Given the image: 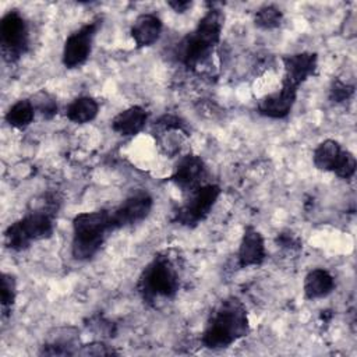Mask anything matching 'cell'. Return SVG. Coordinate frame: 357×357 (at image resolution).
I'll list each match as a JSON object with an SVG mask.
<instances>
[{"instance_id": "cell-9", "label": "cell", "mask_w": 357, "mask_h": 357, "mask_svg": "<svg viewBox=\"0 0 357 357\" xmlns=\"http://www.w3.org/2000/svg\"><path fill=\"white\" fill-rule=\"evenodd\" d=\"M153 198L146 191H138L127 197L120 205L110 211L113 230L142 222L152 211Z\"/></svg>"}, {"instance_id": "cell-27", "label": "cell", "mask_w": 357, "mask_h": 357, "mask_svg": "<svg viewBox=\"0 0 357 357\" xmlns=\"http://www.w3.org/2000/svg\"><path fill=\"white\" fill-rule=\"evenodd\" d=\"M276 244H279V247L286 248V250H290V251L298 250V248L301 247L300 238H298L294 233H291V231H289V230L280 231V233L278 234V237H276Z\"/></svg>"}, {"instance_id": "cell-5", "label": "cell", "mask_w": 357, "mask_h": 357, "mask_svg": "<svg viewBox=\"0 0 357 357\" xmlns=\"http://www.w3.org/2000/svg\"><path fill=\"white\" fill-rule=\"evenodd\" d=\"M54 216L38 209L29 211L4 230L6 247L20 252L29 248L33 241L49 238L54 231Z\"/></svg>"}, {"instance_id": "cell-8", "label": "cell", "mask_w": 357, "mask_h": 357, "mask_svg": "<svg viewBox=\"0 0 357 357\" xmlns=\"http://www.w3.org/2000/svg\"><path fill=\"white\" fill-rule=\"evenodd\" d=\"M99 21H91L70 33L64 42L61 61L66 68H78L89 57Z\"/></svg>"}, {"instance_id": "cell-3", "label": "cell", "mask_w": 357, "mask_h": 357, "mask_svg": "<svg viewBox=\"0 0 357 357\" xmlns=\"http://www.w3.org/2000/svg\"><path fill=\"white\" fill-rule=\"evenodd\" d=\"M110 231H113V226L109 209L77 213L73 219V257L77 261L93 258Z\"/></svg>"}, {"instance_id": "cell-4", "label": "cell", "mask_w": 357, "mask_h": 357, "mask_svg": "<svg viewBox=\"0 0 357 357\" xmlns=\"http://www.w3.org/2000/svg\"><path fill=\"white\" fill-rule=\"evenodd\" d=\"M178 287V271L167 254L155 255L142 269L137 283L142 300L148 304L173 298L177 294Z\"/></svg>"}, {"instance_id": "cell-23", "label": "cell", "mask_w": 357, "mask_h": 357, "mask_svg": "<svg viewBox=\"0 0 357 357\" xmlns=\"http://www.w3.org/2000/svg\"><path fill=\"white\" fill-rule=\"evenodd\" d=\"M35 112L39 113L43 119L46 120H50L52 117H54L57 114V102H56V98L49 93L47 91L42 89V91H38L35 95H32V98L29 99Z\"/></svg>"}, {"instance_id": "cell-14", "label": "cell", "mask_w": 357, "mask_h": 357, "mask_svg": "<svg viewBox=\"0 0 357 357\" xmlns=\"http://www.w3.org/2000/svg\"><path fill=\"white\" fill-rule=\"evenodd\" d=\"M79 349V337L75 328H60L49 333L40 346V356H75Z\"/></svg>"}, {"instance_id": "cell-19", "label": "cell", "mask_w": 357, "mask_h": 357, "mask_svg": "<svg viewBox=\"0 0 357 357\" xmlns=\"http://www.w3.org/2000/svg\"><path fill=\"white\" fill-rule=\"evenodd\" d=\"M98 112L99 105L93 98L79 96L66 107V117L75 124H85L95 120Z\"/></svg>"}, {"instance_id": "cell-1", "label": "cell", "mask_w": 357, "mask_h": 357, "mask_svg": "<svg viewBox=\"0 0 357 357\" xmlns=\"http://www.w3.org/2000/svg\"><path fill=\"white\" fill-rule=\"evenodd\" d=\"M250 332L247 308L237 297L222 300L211 312L201 335L206 349H226Z\"/></svg>"}, {"instance_id": "cell-18", "label": "cell", "mask_w": 357, "mask_h": 357, "mask_svg": "<svg viewBox=\"0 0 357 357\" xmlns=\"http://www.w3.org/2000/svg\"><path fill=\"white\" fill-rule=\"evenodd\" d=\"M343 146L336 139H325L312 152V163L318 170L332 172L343 152Z\"/></svg>"}, {"instance_id": "cell-12", "label": "cell", "mask_w": 357, "mask_h": 357, "mask_svg": "<svg viewBox=\"0 0 357 357\" xmlns=\"http://www.w3.org/2000/svg\"><path fill=\"white\" fill-rule=\"evenodd\" d=\"M283 77L282 82L298 89L311 75H314L318 66V56L312 52H298L282 57Z\"/></svg>"}, {"instance_id": "cell-11", "label": "cell", "mask_w": 357, "mask_h": 357, "mask_svg": "<svg viewBox=\"0 0 357 357\" xmlns=\"http://www.w3.org/2000/svg\"><path fill=\"white\" fill-rule=\"evenodd\" d=\"M298 89L282 82L280 88L264 95L257 102V110L261 116L268 119H284L290 114L296 99H297Z\"/></svg>"}, {"instance_id": "cell-7", "label": "cell", "mask_w": 357, "mask_h": 357, "mask_svg": "<svg viewBox=\"0 0 357 357\" xmlns=\"http://www.w3.org/2000/svg\"><path fill=\"white\" fill-rule=\"evenodd\" d=\"M0 46L7 63L18 61L29 47L28 24L17 10H10L0 21Z\"/></svg>"}, {"instance_id": "cell-26", "label": "cell", "mask_w": 357, "mask_h": 357, "mask_svg": "<svg viewBox=\"0 0 357 357\" xmlns=\"http://www.w3.org/2000/svg\"><path fill=\"white\" fill-rule=\"evenodd\" d=\"M353 86L343 82L339 78H335L329 86V99L333 103H342L353 95Z\"/></svg>"}, {"instance_id": "cell-22", "label": "cell", "mask_w": 357, "mask_h": 357, "mask_svg": "<svg viewBox=\"0 0 357 357\" xmlns=\"http://www.w3.org/2000/svg\"><path fill=\"white\" fill-rule=\"evenodd\" d=\"M283 21V13L272 6V4H266L264 7H261L255 15H254V24L265 31H271L278 28Z\"/></svg>"}, {"instance_id": "cell-6", "label": "cell", "mask_w": 357, "mask_h": 357, "mask_svg": "<svg viewBox=\"0 0 357 357\" xmlns=\"http://www.w3.org/2000/svg\"><path fill=\"white\" fill-rule=\"evenodd\" d=\"M222 190L218 184H204L187 194L185 201L174 211V222L184 227H195L211 213Z\"/></svg>"}, {"instance_id": "cell-16", "label": "cell", "mask_w": 357, "mask_h": 357, "mask_svg": "<svg viewBox=\"0 0 357 357\" xmlns=\"http://www.w3.org/2000/svg\"><path fill=\"white\" fill-rule=\"evenodd\" d=\"M148 121V112L138 105L119 112L112 120V130L121 137H134L141 132Z\"/></svg>"}, {"instance_id": "cell-10", "label": "cell", "mask_w": 357, "mask_h": 357, "mask_svg": "<svg viewBox=\"0 0 357 357\" xmlns=\"http://www.w3.org/2000/svg\"><path fill=\"white\" fill-rule=\"evenodd\" d=\"M205 177L206 165L202 158L195 153H187L178 159L169 180L184 194H188L206 184L204 183Z\"/></svg>"}, {"instance_id": "cell-2", "label": "cell", "mask_w": 357, "mask_h": 357, "mask_svg": "<svg viewBox=\"0 0 357 357\" xmlns=\"http://www.w3.org/2000/svg\"><path fill=\"white\" fill-rule=\"evenodd\" d=\"M225 14L220 8L211 7L176 47L177 60L188 70L204 64L218 46L223 29Z\"/></svg>"}, {"instance_id": "cell-13", "label": "cell", "mask_w": 357, "mask_h": 357, "mask_svg": "<svg viewBox=\"0 0 357 357\" xmlns=\"http://www.w3.org/2000/svg\"><path fill=\"white\" fill-rule=\"evenodd\" d=\"M266 258L265 240L258 229L248 225L244 227L238 251H237V264L240 268L259 266Z\"/></svg>"}, {"instance_id": "cell-15", "label": "cell", "mask_w": 357, "mask_h": 357, "mask_svg": "<svg viewBox=\"0 0 357 357\" xmlns=\"http://www.w3.org/2000/svg\"><path fill=\"white\" fill-rule=\"evenodd\" d=\"M162 20L156 14H141L131 25L130 33L137 47H148L155 45L162 33Z\"/></svg>"}, {"instance_id": "cell-24", "label": "cell", "mask_w": 357, "mask_h": 357, "mask_svg": "<svg viewBox=\"0 0 357 357\" xmlns=\"http://www.w3.org/2000/svg\"><path fill=\"white\" fill-rule=\"evenodd\" d=\"M356 166H357L356 156L350 151L343 149L332 173H335L337 177L343 178V180H350L356 173Z\"/></svg>"}, {"instance_id": "cell-25", "label": "cell", "mask_w": 357, "mask_h": 357, "mask_svg": "<svg viewBox=\"0 0 357 357\" xmlns=\"http://www.w3.org/2000/svg\"><path fill=\"white\" fill-rule=\"evenodd\" d=\"M113 354H117V351L112 346L106 344L105 342L95 340L88 344L79 346L75 356H113Z\"/></svg>"}, {"instance_id": "cell-28", "label": "cell", "mask_w": 357, "mask_h": 357, "mask_svg": "<svg viewBox=\"0 0 357 357\" xmlns=\"http://www.w3.org/2000/svg\"><path fill=\"white\" fill-rule=\"evenodd\" d=\"M176 13H184L188 10V7H191V1H169L167 3Z\"/></svg>"}, {"instance_id": "cell-21", "label": "cell", "mask_w": 357, "mask_h": 357, "mask_svg": "<svg viewBox=\"0 0 357 357\" xmlns=\"http://www.w3.org/2000/svg\"><path fill=\"white\" fill-rule=\"evenodd\" d=\"M17 298V282L11 273L1 275V287H0V303H1V317L7 318Z\"/></svg>"}, {"instance_id": "cell-20", "label": "cell", "mask_w": 357, "mask_h": 357, "mask_svg": "<svg viewBox=\"0 0 357 357\" xmlns=\"http://www.w3.org/2000/svg\"><path fill=\"white\" fill-rule=\"evenodd\" d=\"M35 114H36V112H35L31 100L20 99L14 105L10 106L4 119L11 127H14L17 130H24L33 121Z\"/></svg>"}, {"instance_id": "cell-17", "label": "cell", "mask_w": 357, "mask_h": 357, "mask_svg": "<svg viewBox=\"0 0 357 357\" xmlns=\"http://www.w3.org/2000/svg\"><path fill=\"white\" fill-rule=\"evenodd\" d=\"M335 289L333 276L322 268L311 269L304 278V296L308 300H319L329 296Z\"/></svg>"}]
</instances>
